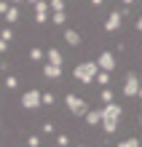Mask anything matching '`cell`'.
I'll list each match as a JSON object with an SVG mask.
<instances>
[{"label": "cell", "mask_w": 142, "mask_h": 147, "mask_svg": "<svg viewBox=\"0 0 142 147\" xmlns=\"http://www.w3.org/2000/svg\"><path fill=\"white\" fill-rule=\"evenodd\" d=\"M96 83H99V86H107V83H110L107 70H99V72H96Z\"/></svg>", "instance_id": "2e32d148"}, {"label": "cell", "mask_w": 142, "mask_h": 147, "mask_svg": "<svg viewBox=\"0 0 142 147\" xmlns=\"http://www.w3.org/2000/svg\"><path fill=\"white\" fill-rule=\"evenodd\" d=\"M51 22L59 27V24H65V22H67V13H65V11H54V13H51Z\"/></svg>", "instance_id": "9a60e30c"}, {"label": "cell", "mask_w": 142, "mask_h": 147, "mask_svg": "<svg viewBox=\"0 0 142 147\" xmlns=\"http://www.w3.org/2000/svg\"><path fill=\"white\" fill-rule=\"evenodd\" d=\"M139 86H142L139 75L137 72H129L126 80H123V96H137V94H139Z\"/></svg>", "instance_id": "5b68a950"}, {"label": "cell", "mask_w": 142, "mask_h": 147, "mask_svg": "<svg viewBox=\"0 0 142 147\" xmlns=\"http://www.w3.org/2000/svg\"><path fill=\"white\" fill-rule=\"evenodd\" d=\"M96 72H99V62H81L73 70V78L78 83H91L96 80Z\"/></svg>", "instance_id": "7a4b0ae2"}, {"label": "cell", "mask_w": 142, "mask_h": 147, "mask_svg": "<svg viewBox=\"0 0 142 147\" xmlns=\"http://www.w3.org/2000/svg\"><path fill=\"white\" fill-rule=\"evenodd\" d=\"M121 147H139L137 136H129V139H121Z\"/></svg>", "instance_id": "ffe728a7"}, {"label": "cell", "mask_w": 142, "mask_h": 147, "mask_svg": "<svg viewBox=\"0 0 142 147\" xmlns=\"http://www.w3.org/2000/svg\"><path fill=\"white\" fill-rule=\"evenodd\" d=\"M8 8H11V5H8V0H0V13H3V16L8 13Z\"/></svg>", "instance_id": "cb8c5ba5"}, {"label": "cell", "mask_w": 142, "mask_h": 147, "mask_svg": "<svg viewBox=\"0 0 142 147\" xmlns=\"http://www.w3.org/2000/svg\"><path fill=\"white\" fill-rule=\"evenodd\" d=\"M5 88H11V91L19 88V78H16V75H8V78H5Z\"/></svg>", "instance_id": "e0dca14e"}, {"label": "cell", "mask_w": 142, "mask_h": 147, "mask_svg": "<svg viewBox=\"0 0 142 147\" xmlns=\"http://www.w3.org/2000/svg\"><path fill=\"white\" fill-rule=\"evenodd\" d=\"M11 3H14V5H19V3H22V0H11Z\"/></svg>", "instance_id": "f546056e"}, {"label": "cell", "mask_w": 142, "mask_h": 147, "mask_svg": "<svg viewBox=\"0 0 142 147\" xmlns=\"http://www.w3.org/2000/svg\"><path fill=\"white\" fill-rule=\"evenodd\" d=\"M54 102H56V94H51V91H43V105H46V107H51Z\"/></svg>", "instance_id": "ac0fdd59"}, {"label": "cell", "mask_w": 142, "mask_h": 147, "mask_svg": "<svg viewBox=\"0 0 142 147\" xmlns=\"http://www.w3.org/2000/svg\"><path fill=\"white\" fill-rule=\"evenodd\" d=\"M137 96H139V99H142V86H139V94H137Z\"/></svg>", "instance_id": "4dcf8cb0"}, {"label": "cell", "mask_w": 142, "mask_h": 147, "mask_svg": "<svg viewBox=\"0 0 142 147\" xmlns=\"http://www.w3.org/2000/svg\"><path fill=\"white\" fill-rule=\"evenodd\" d=\"M139 123H142V115H139Z\"/></svg>", "instance_id": "d6a6232c"}, {"label": "cell", "mask_w": 142, "mask_h": 147, "mask_svg": "<svg viewBox=\"0 0 142 147\" xmlns=\"http://www.w3.org/2000/svg\"><path fill=\"white\" fill-rule=\"evenodd\" d=\"M43 75H46L48 80H59V78H62V64H51V62H46V67H43Z\"/></svg>", "instance_id": "9c48e42d"}, {"label": "cell", "mask_w": 142, "mask_h": 147, "mask_svg": "<svg viewBox=\"0 0 142 147\" xmlns=\"http://www.w3.org/2000/svg\"><path fill=\"white\" fill-rule=\"evenodd\" d=\"M19 5H11V8H8V13H5V22L8 24H16V22H19Z\"/></svg>", "instance_id": "4fadbf2b"}, {"label": "cell", "mask_w": 142, "mask_h": 147, "mask_svg": "<svg viewBox=\"0 0 142 147\" xmlns=\"http://www.w3.org/2000/svg\"><path fill=\"white\" fill-rule=\"evenodd\" d=\"M0 38L11 43V40H14V32H11V27H3V30H0Z\"/></svg>", "instance_id": "44dd1931"}, {"label": "cell", "mask_w": 142, "mask_h": 147, "mask_svg": "<svg viewBox=\"0 0 142 147\" xmlns=\"http://www.w3.org/2000/svg\"><path fill=\"white\" fill-rule=\"evenodd\" d=\"M46 62H51V64H62V62H65V56H62L56 48H48V51H46Z\"/></svg>", "instance_id": "7c38bea8"}, {"label": "cell", "mask_w": 142, "mask_h": 147, "mask_svg": "<svg viewBox=\"0 0 142 147\" xmlns=\"http://www.w3.org/2000/svg\"><path fill=\"white\" fill-rule=\"evenodd\" d=\"M96 62H99V70H107V72H113V70H115V56L110 54V51H102Z\"/></svg>", "instance_id": "ba28073f"}, {"label": "cell", "mask_w": 142, "mask_h": 147, "mask_svg": "<svg viewBox=\"0 0 142 147\" xmlns=\"http://www.w3.org/2000/svg\"><path fill=\"white\" fill-rule=\"evenodd\" d=\"M134 27H137V32H142V16L137 19V24H134Z\"/></svg>", "instance_id": "4316f807"}, {"label": "cell", "mask_w": 142, "mask_h": 147, "mask_svg": "<svg viewBox=\"0 0 142 147\" xmlns=\"http://www.w3.org/2000/svg\"><path fill=\"white\" fill-rule=\"evenodd\" d=\"M99 99H102V105H110V102H113V91H110V88H102Z\"/></svg>", "instance_id": "d6986e66"}, {"label": "cell", "mask_w": 142, "mask_h": 147, "mask_svg": "<svg viewBox=\"0 0 142 147\" xmlns=\"http://www.w3.org/2000/svg\"><path fill=\"white\" fill-rule=\"evenodd\" d=\"M83 118H86L88 126H99V123H102V110H88Z\"/></svg>", "instance_id": "30bf717a"}, {"label": "cell", "mask_w": 142, "mask_h": 147, "mask_svg": "<svg viewBox=\"0 0 142 147\" xmlns=\"http://www.w3.org/2000/svg\"><path fill=\"white\" fill-rule=\"evenodd\" d=\"M27 144H30V147H40V139H38V136H30Z\"/></svg>", "instance_id": "d4e9b609"}, {"label": "cell", "mask_w": 142, "mask_h": 147, "mask_svg": "<svg viewBox=\"0 0 142 147\" xmlns=\"http://www.w3.org/2000/svg\"><path fill=\"white\" fill-rule=\"evenodd\" d=\"M91 5H102V0H91Z\"/></svg>", "instance_id": "83f0119b"}, {"label": "cell", "mask_w": 142, "mask_h": 147, "mask_svg": "<svg viewBox=\"0 0 142 147\" xmlns=\"http://www.w3.org/2000/svg\"><path fill=\"white\" fill-rule=\"evenodd\" d=\"M131 3H134V0H123V5H131Z\"/></svg>", "instance_id": "f1b7e54d"}, {"label": "cell", "mask_w": 142, "mask_h": 147, "mask_svg": "<svg viewBox=\"0 0 142 147\" xmlns=\"http://www.w3.org/2000/svg\"><path fill=\"white\" fill-rule=\"evenodd\" d=\"M27 3H32V5H35V3H38V0H27Z\"/></svg>", "instance_id": "1f68e13d"}, {"label": "cell", "mask_w": 142, "mask_h": 147, "mask_svg": "<svg viewBox=\"0 0 142 147\" xmlns=\"http://www.w3.org/2000/svg\"><path fill=\"white\" fill-rule=\"evenodd\" d=\"M51 11H65V0H51Z\"/></svg>", "instance_id": "7402d4cb"}, {"label": "cell", "mask_w": 142, "mask_h": 147, "mask_svg": "<svg viewBox=\"0 0 142 147\" xmlns=\"http://www.w3.org/2000/svg\"><path fill=\"white\" fill-rule=\"evenodd\" d=\"M56 144H59V147H67V144H70V136L59 134V136H56Z\"/></svg>", "instance_id": "603a6c76"}, {"label": "cell", "mask_w": 142, "mask_h": 147, "mask_svg": "<svg viewBox=\"0 0 142 147\" xmlns=\"http://www.w3.org/2000/svg\"><path fill=\"white\" fill-rule=\"evenodd\" d=\"M43 134H54V123H43Z\"/></svg>", "instance_id": "484cf974"}, {"label": "cell", "mask_w": 142, "mask_h": 147, "mask_svg": "<svg viewBox=\"0 0 142 147\" xmlns=\"http://www.w3.org/2000/svg\"><path fill=\"white\" fill-rule=\"evenodd\" d=\"M123 16H126V11H110L105 19V32H118L123 24Z\"/></svg>", "instance_id": "8992f818"}, {"label": "cell", "mask_w": 142, "mask_h": 147, "mask_svg": "<svg viewBox=\"0 0 142 147\" xmlns=\"http://www.w3.org/2000/svg\"><path fill=\"white\" fill-rule=\"evenodd\" d=\"M30 59H32V62H40V59H46V51L35 46V48H30Z\"/></svg>", "instance_id": "5bb4252c"}, {"label": "cell", "mask_w": 142, "mask_h": 147, "mask_svg": "<svg viewBox=\"0 0 142 147\" xmlns=\"http://www.w3.org/2000/svg\"><path fill=\"white\" fill-rule=\"evenodd\" d=\"M40 105H43V94L38 88H30V91L22 94V107L24 110H38Z\"/></svg>", "instance_id": "277c9868"}, {"label": "cell", "mask_w": 142, "mask_h": 147, "mask_svg": "<svg viewBox=\"0 0 142 147\" xmlns=\"http://www.w3.org/2000/svg\"><path fill=\"white\" fill-rule=\"evenodd\" d=\"M48 3H43V0H38V3H35V22L38 24H46L48 22Z\"/></svg>", "instance_id": "52a82bcc"}, {"label": "cell", "mask_w": 142, "mask_h": 147, "mask_svg": "<svg viewBox=\"0 0 142 147\" xmlns=\"http://www.w3.org/2000/svg\"><path fill=\"white\" fill-rule=\"evenodd\" d=\"M65 40L70 46H81V32L78 30H65Z\"/></svg>", "instance_id": "8fae6325"}, {"label": "cell", "mask_w": 142, "mask_h": 147, "mask_svg": "<svg viewBox=\"0 0 142 147\" xmlns=\"http://www.w3.org/2000/svg\"><path fill=\"white\" fill-rule=\"evenodd\" d=\"M65 105H67V110L73 112V115H78V118H83L86 112H88L86 99H83V96H78V94H67V96H65Z\"/></svg>", "instance_id": "3957f363"}, {"label": "cell", "mask_w": 142, "mask_h": 147, "mask_svg": "<svg viewBox=\"0 0 142 147\" xmlns=\"http://www.w3.org/2000/svg\"><path fill=\"white\" fill-rule=\"evenodd\" d=\"M121 112H123L121 105H115V102H110V105H105V107H102V131H105V134H115Z\"/></svg>", "instance_id": "6da1fadb"}]
</instances>
